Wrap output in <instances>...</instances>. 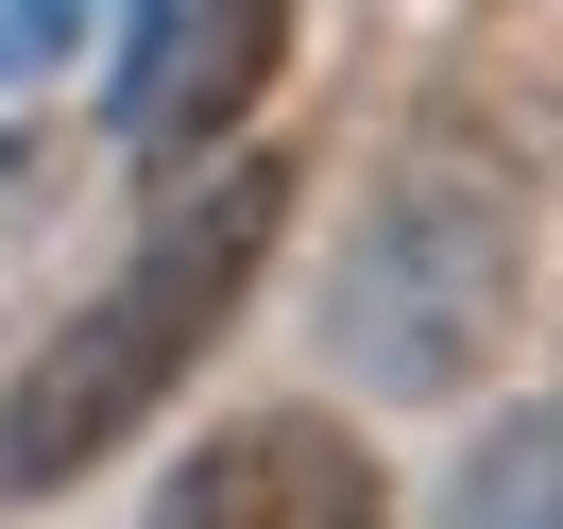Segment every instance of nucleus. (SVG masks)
<instances>
[{"mask_svg":"<svg viewBox=\"0 0 563 529\" xmlns=\"http://www.w3.org/2000/svg\"><path fill=\"white\" fill-rule=\"evenodd\" d=\"M137 529H376V461L324 410H240L222 444L172 461V495Z\"/></svg>","mask_w":563,"mask_h":529,"instance_id":"7ed1b4c3","label":"nucleus"},{"mask_svg":"<svg viewBox=\"0 0 563 529\" xmlns=\"http://www.w3.org/2000/svg\"><path fill=\"white\" fill-rule=\"evenodd\" d=\"M444 529H563V393L512 410V427L444 478Z\"/></svg>","mask_w":563,"mask_h":529,"instance_id":"39448f33","label":"nucleus"},{"mask_svg":"<svg viewBox=\"0 0 563 529\" xmlns=\"http://www.w3.org/2000/svg\"><path fill=\"white\" fill-rule=\"evenodd\" d=\"M274 240H290V154L206 172V188H188V206L154 222V240L120 256V274L86 290L69 324H52V342H35V376L0 393V478L52 495V478H86L120 427H154V393H188V359H206L222 324L256 308Z\"/></svg>","mask_w":563,"mask_h":529,"instance_id":"f257e3e1","label":"nucleus"},{"mask_svg":"<svg viewBox=\"0 0 563 529\" xmlns=\"http://www.w3.org/2000/svg\"><path fill=\"white\" fill-rule=\"evenodd\" d=\"M274 35H290V0H172V86H154L137 137H222L274 86Z\"/></svg>","mask_w":563,"mask_h":529,"instance_id":"20e7f679","label":"nucleus"},{"mask_svg":"<svg viewBox=\"0 0 563 529\" xmlns=\"http://www.w3.org/2000/svg\"><path fill=\"white\" fill-rule=\"evenodd\" d=\"M512 324H529V188L444 137L393 154L376 206H358V256L324 274V342L410 410H461L512 359Z\"/></svg>","mask_w":563,"mask_h":529,"instance_id":"f03ea898","label":"nucleus"}]
</instances>
